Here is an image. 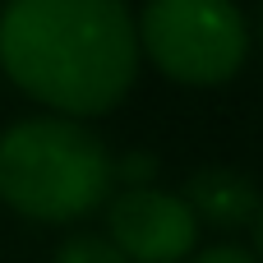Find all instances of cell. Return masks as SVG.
I'll return each mask as SVG.
<instances>
[{
	"label": "cell",
	"instance_id": "cell-3",
	"mask_svg": "<svg viewBox=\"0 0 263 263\" xmlns=\"http://www.w3.org/2000/svg\"><path fill=\"white\" fill-rule=\"evenodd\" d=\"M134 32L139 55L176 88H222L254 51L250 18L236 0H143Z\"/></svg>",
	"mask_w": 263,
	"mask_h": 263
},
{
	"label": "cell",
	"instance_id": "cell-8",
	"mask_svg": "<svg viewBox=\"0 0 263 263\" xmlns=\"http://www.w3.org/2000/svg\"><path fill=\"white\" fill-rule=\"evenodd\" d=\"M185 263H259V254L250 245H236V240H222V245H208V250H194Z\"/></svg>",
	"mask_w": 263,
	"mask_h": 263
},
{
	"label": "cell",
	"instance_id": "cell-4",
	"mask_svg": "<svg viewBox=\"0 0 263 263\" xmlns=\"http://www.w3.org/2000/svg\"><path fill=\"white\" fill-rule=\"evenodd\" d=\"M106 240L129 263H185L199 250V217L180 199V190L129 185L106 199Z\"/></svg>",
	"mask_w": 263,
	"mask_h": 263
},
{
	"label": "cell",
	"instance_id": "cell-1",
	"mask_svg": "<svg viewBox=\"0 0 263 263\" xmlns=\"http://www.w3.org/2000/svg\"><path fill=\"white\" fill-rule=\"evenodd\" d=\"M139 32L125 0H5L0 74L42 111L97 120L139 79Z\"/></svg>",
	"mask_w": 263,
	"mask_h": 263
},
{
	"label": "cell",
	"instance_id": "cell-2",
	"mask_svg": "<svg viewBox=\"0 0 263 263\" xmlns=\"http://www.w3.org/2000/svg\"><path fill=\"white\" fill-rule=\"evenodd\" d=\"M116 153L88 120L23 116L0 129V203L37 227H69L106 208Z\"/></svg>",
	"mask_w": 263,
	"mask_h": 263
},
{
	"label": "cell",
	"instance_id": "cell-9",
	"mask_svg": "<svg viewBox=\"0 0 263 263\" xmlns=\"http://www.w3.org/2000/svg\"><path fill=\"white\" fill-rule=\"evenodd\" d=\"M250 236H254V254H259V263H263V208H259V217H254V227H250Z\"/></svg>",
	"mask_w": 263,
	"mask_h": 263
},
{
	"label": "cell",
	"instance_id": "cell-7",
	"mask_svg": "<svg viewBox=\"0 0 263 263\" xmlns=\"http://www.w3.org/2000/svg\"><path fill=\"white\" fill-rule=\"evenodd\" d=\"M111 171H116V190H129V185H157L162 162H157L153 148H125V153H116Z\"/></svg>",
	"mask_w": 263,
	"mask_h": 263
},
{
	"label": "cell",
	"instance_id": "cell-6",
	"mask_svg": "<svg viewBox=\"0 0 263 263\" xmlns=\"http://www.w3.org/2000/svg\"><path fill=\"white\" fill-rule=\"evenodd\" d=\"M51 263H129V259H125L102 231H74V236L60 240V250H55Z\"/></svg>",
	"mask_w": 263,
	"mask_h": 263
},
{
	"label": "cell",
	"instance_id": "cell-5",
	"mask_svg": "<svg viewBox=\"0 0 263 263\" xmlns=\"http://www.w3.org/2000/svg\"><path fill=\"white\" fill-rule=\"evenodd\" d=\"M180 199L190 203L199 227H213V231H245V227H254L263 208L259 180L240 166H199L185 180Z\"/></svg>",
	"mask_w": 263,
	"mask_h": 263
}]
</instances>
